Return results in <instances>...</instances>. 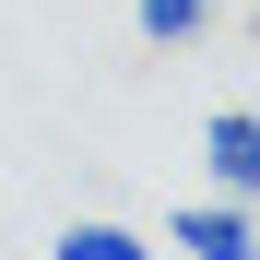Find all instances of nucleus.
<instances>
[{
  "label": "nucleus",
  "mask_w": 260,
  "mask_h": 260,
  "mask_svg": "<svg viewBox=\"0 0 260 260\" xmlns=\"http://www.w3.org/2000/svg\"><path fill=\"white\" fill-rule=\"evenodd\" d=\"M166 248H189V260H260V213L248 201H189V213H166Z\"/></svg>",
  "instance_id": "1"
},
{
  "label": "nucleus",
  "mask_w": 260,
  "mask_h": 260,
  "mask_svg": "<svg viewBox=\"0 0 260 260\" xmlns=\"http://www.w3.org/2000/svg\"><path fill=\"white\" fill-rule=\"evenodd\" d=\"M201 166H213V189H225V201H260V118H248V107L201 118Z\"/></svg>",
  "instance_id": "2"
},
{
  "label": "nucleus",
  "mask_w": 260,
  "mask_h": 260,
  "mask_svg": "<svg viewBox=\"0 0 260 260\" xmlns=\"http://www.w3.org/2000/svg\"><path fill=\"white\" fill-rule=\"evenodd\" d=\"M48 260H154L142 237H130V225H59V248Z\"/></svg>",
  "instance_id": "3"
},
{
  "label": "nucleus",
  "mask_w": 260,
  "mask_h": 260,
  "mask_svg": "<svg viewBox=\"0 0 260 260\" xmlns=\"http://www.w3.org/2000/svg\"><path fill=\"white\" fill-rule=\"evenodd\" d=\"M130 24H142L154 48H178V36H201V24H213V0H130Z\"/></svg>",
  "instance_id": "4"
}]
</instances>
